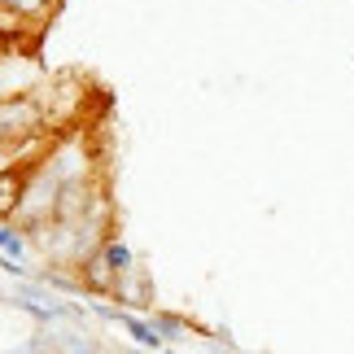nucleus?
<instances>
[{
	"label": "nucleus",
	"mask_w": 354,
	"mask_h": 354,
	"mask_svg": "<svg viewBox=\"0 0 354 354\" xmlns=\"http://www.w3.org/2000/svg\"><path fill=\"white\" fill-rule=\"evenodd\" d=\"M39 162H26V167H0V219L18 214L22 197H26V184H31Z\"/></svg>",
	"instance_id": "obj_1"
},
{
	"label": "nucleus",
	"mask_w": 354,
	"mask_h": 354,
	"mask_svg": "<svg viewBox=\"0 0 354 354\" xmlns=\"http://www.w3.org/2000/svg\"><path fill=\"white\" fill-rule=\"evenodd\" d=\"M0 5L13 9V13H22V18H44L53 0H0Z\"/></svg>",
	"instance_id": "obj_2"
}]
</instances>
